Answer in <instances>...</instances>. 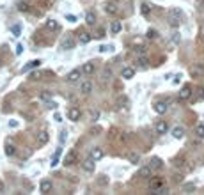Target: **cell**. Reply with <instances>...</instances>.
Segmentation results:
<instances>
[{
    "label": "cell",
    "mask_w": 204,
    "mask_h": 195,
    "mask_svg": "<svg viewBox=\"0 0 204 195\" xmlns=\"http://www.w3.org/2000/svg\"><path fill=\"white\" fill-rule=\"evenodd\" d=\"M75 39H73V36H66V38L61 41V48L62 50H73L75 48Z\"/></svg>",
    "instance_id": "obj_1"
},
{
    "label": "cell",
    "mask_w": 204,
    "mask_h": 195,
    "mask_svg": "<svg viewBox=\"0 0 204 195\" xmlns=\"http://www.w3.org/2000/svg\"><path fill=\"white\" fill-rule=\"evenodd\" d=\"M80 76H82V71H80V69H73L71 73H67L66 80L69 82V83H75V82L80 80Z\"/></svg>",
    "instance_id": "obj_2"
},
{
    "label": "cell",
    "mask_w": 204,
    "mask_h": 195,
    "mask_svg": "<svg viewBox=\"0 0 204 195\" xmlns=\"http://www.w3.org/2000/svg\"><path fill=\"white\" fill-rule=\"evenodd\" d=\"M155 130H156L158 135H165L167 130H169V124H167L165 121H158V122L155 124Z\"/></svg>",
    "instance_id": "obj_3"
},
{
    "label": "cell",
    "mask_w": 204,
    "mask_h": 195,
    "mask_svg": "<svg viewBox=\"0 0 204 195\" xmlns=\"http://www.w3.org/2000/svg\"><path fill=\"white\" fill-rule=\"evenodd\" d=\"M83 170H87V172H94V168H96V162H94L92 158H87L85 162L82 163Z\"/></svg>",
    "instance_id": "obj_4"
},
{
    "label": "cell",
    "mask_w": 204,
    "mask_h": 195,
    "mask_svg": "<svg viewBox=\"0 0 204 195\" xmlns=\"http://www.w3.org/2000/svg\"><path fill=\"white\" fill-rule=\"evenodd\" d=\"M89 158H92L94 162L101 160V158H103V149H101V147H94L92 151H91V154H89Z\"/></svg>",
    "instance_id": "obj_5"
},
{
    "label": "cell",
    "mask_w": 204,
    "mask_h": 195,
    "mask_svg": "<svg viewBox=\"0 0 204 195\" xmlns=\"http://www.w3.org/2000/svg\"><path fill=\"white\" fill-rule=\"evenodd\" d=\"M39 190H41V193H50V192H52V181H50V179H43Z\"/></svg>",
    "instance_id": "obj_6"
},
{
    "label": "cell",
    "mask_w": 204,
    "mask_h": 195,
    "mask_svg": "<svg viewBox=\"0 0 204 195\" xmlns=\"http://www.w3.org/2000/svg\"><path fill=\"white\" fill-rule=\"evenodd\" d=\"M39 64H41V60H30V62H27V64L22 68V73H27V71H30V69H36V68H39Z\"/></svg>",
    "instance_id": "obj_7"
},
{
    "label": "cell",
    "mask_w": 204,
    "mask_h": 195,
    "mask_svg": "<svg viewBox=\"0 0 204 195\" xmlns=\"http://www.w3.org/2000/svg\"><path fill=\"white\" fill-rule=\"evenodd\" d=\"M190 96H192V89H190L188 85H185L181 91H179V99H181V101H187Z\"/></svg>",
    "instance_id": "obj_8"
},
{
    "label": "cell",
    "mask_w": 204,
    "mask_h": 195,
    "mask_svg": "<svg viewBox=\"0 0 204 195\" xmlns=\"http://www.w3.org/2000/svg\"><path fill=\"white\" fill-rule=\"evenodd\" d=\"M167 110H169V105H167L165 101H158V103H155V112L156 114H165Z\"/></svg>",
    "instance_id": "obj_9"
},
{
    "label": "cell",
    "mask_w": 204,
    "mask_h": 195,
    "mask_svg": "<svg viewBox=\"0 0 204 195\" xmlns=\"http://www.w3.org/2000/svg\"><path fill=\"white\" fill-rule=\"evenodd\" d=\"M80 92L85 94V96L91 94V92H92V83H91V82H82V83H80Z\"/></svg>",
    "instance_id": "obj_10"
},
{
    "label": "cell",
    "mask_w": 204,
    "mask_h": 195,
    "mask_svg": "<svg viewBox=\"0 0 204 195\" xmlns=\"http://www.w3.org/2000/svg\"><path fill=\"white\" fill-rule=\"evenodd\" d=\"M133 75H135V71H133V68H130V66H126V68H122L121 76L124 78V80H130V78H133Z\"/></svg>",
    "instance_id": "obj_11"
},
{
    "label": "cell",
    "mask_w": 204,
    "mask_h": 195,
    "mask_svg": "<svg viewBox=\"0 0 204 195\" xmlns=\"http://www.w3.org/2000/svg\"><path fill=\"white\" fill-rule=\"evenodd\" d=\"M75 162H77V152H75V151H69L66 156H64V165H73Z\"/></svg>",
    "instance_id": "obj_12"
},
{
    "label": "cell",
    "mask_w": 204,
    "mask_h": 195,
    "mask_svg": "<svg viewBox=\"0 0 204 195\" xmlns=\"http://www.w3.org/2000/svg\"><path fill=\"white\" fill-rule=\"evenodd\" d=\"M190 75H192V76H202V75H204V68H202L201 64L192 66V69H190Z\"/></svg>",
    "instance_id": "obj_13"
},
{
    "label": "cell",
    "mask_w": 204,
    "mask_h": 195,
    "mask_svg": "<svg viewBox=\"0 0 204 195\" xmlns=\"http://www.w3.org/2000/svg\"><path fill=\"white\" fill-rule=\"evenodd\" d=\"M67 117H69V121H78V119H80V110L75 108V107L69 108V110H67Z\"/></svg>",
    "instance_id": "obj_14"
},
{
    "label": "cell",
    "mask_w": 204,
    "mask_h": 195,
    "mask_svg": "<svg viewBox=\"0 0 204 195\" xmlns=\"http://www.w3.org/2000/svg\"><path fill=\"white\" fill-rule=\"evenodd\" d=\"M151 172H153V168L149 167H142L140 170H138V178H144V179H147V178H151Z\"/></svg>",
    "instance_id": "obj_15"
},
{
    "label": "cell",
    "mask_w": 204,
    "mask_h": 195,
    "mask_svg": "<svg viewBox=\"0 0 204 195\" xmlns=\"http://www.w3.org/2000/svg\"><path fill=\"white\" fill-rule=\"evenodd\" d=\"M172 137H174V138H183V137H185V128H183V126L172 128Z\"/></svg>",
    "instance_id": "obj_16"
},
{
    "label": "cell",
    "mask_w": 204,
    "mask_h": 195,
    "mask_svg": "<svg viewBox=\"0 0 204 195\" xmlns=\"http://www.w3.org/2000/svg\"><path fill=\"white\" fill-rule=\"evenodd\" d=\"M137 66L140 68V69H146V68L149 66L147 57H144V55H138V57H137Z\"/></svg>",
    "instance_id": "obj_17"
},
{
    "label": "cell",
    "mask_w": 204,
    "mask_h": 195,
    "mask_svg": "<svg viewBox=\"0 0 204 195\" xmlns=\"http://www.w3.org/2000/svg\"><path fill=\"white\" fill-rule=\"evenodd\" d=\"M82 73L83 75H92L94 73V64L92 62H85V64L82 66Z\"/></svg>",
    "instance_id": "obj_18"
},
{
    "label": "cell",
    "mask_w": 204,
    "mask_h": 195,
    "mask_svg": "<svg viewBox=\"0 0 204 195\" xmlns=\"http://www.w3.org/2000/svg\"><path fill=\"white\" fill-rule=\"evenodd\" d=\"M162 186H163V181H162V179H153V181H151V186H149V188H151V192L155 193L156 190H160Z\"/></svg>",
    "instance_id": "obj_19"
},
{
    "label": "cell",
    "mask_w": 204,
    "mask_h": 195,
    "mask_svg": "<svg viewBox=\"0 0 204 195\" xmlns=\"http://www.w3.org/2000/svg\"><path fill=\"white\" fill-rule=\"evenodd\" d=\"M48 140H50V137H48V133H46V131H41V133L37 135V144H39V146H44Z\"/></svg>",
    "instance_id": "obj_20"
},
{
    "label": "cell",
    "mask_w": 204,
    "mask_h": 195,
    "mask_svg": "<svg viewBox=\"0 0 204 195\" xmlns=\"http://www.w3.org/2000/svg\"><path fill=\"white\" fill-rule=\"evenodd\" d=\"M167 16H174V18H179V20H181V18H183V12H181V9H177V7H172V9H169Z\"/></svg>",
    "instance_id": "obj_21"
},
{
    "label": "cell",
    "mask_w": 204,
    "mask_h": 195,
    "mask_svg": "<svg viewBox=\"0 0 204 195\" xmlns=\"http://www.w3.org/2000/svg\"><path fill=\"white\" fill-rule=\"evenodd\" d=\"M149 167L153 168V170H158V168H162V160H160V158H153V160L149 162Z\"/></svg>",
    "instance_id": "obj_22"
},
{
    "label": "cell",
    "mask_w": 204,
    "mask_h": 195,
    "mask_svg": "<svg viewBox=\"0 0 204 195\" xmlns=\"http://www.w3.org/2000/svg\"><path fill=\"white\" fill-rule=\"evenodd\" d=\"M91 39H92V34H89V32H82V34H80V43H82V44L91 43Z\"/></svg>",
    "instance_id": "obj_23"
},
{
    "label": "cell",
    "mask_w": 204,
    "mask_h": 195,
    "mask_svg": "<svg viewBox=\"0 0 204 195\" xmlns=\"http://www.w3.org/2000/svg\"><path fill=\"white\" fill-rule=\"evenodd\" d=\"M128 162L133 163V165H137V163L140 162V154H137V152H130V154H128Z\"/></svg>",
    "instance_id": "obj_24"
},
{
    "label": "cell",
    "mask_w": 204,
    "mask_h": 195,
    "mask_svg": "<svg viewBox=\"0 0 204 195\" xmlns=\"http://www.w3.org/2000/svg\"><path fill=\"white\" fill-rule=\"evenodd\" d=\"M85 23H87V25H94V23H96V16H94L92 11H89L87 14H85Z\"/></svg>",
    "instance_id": "obj_25"
},
{
    "label": "cell",
    "mask_w": 204,
    "mask_h": 195,
    "mask_svg": "<svg viewBox=\"0 0 204 195\" xmlns=\"http://www.w3.org/2000/svg\"><path fill=\"white\" fill-rule=\"evenodd\" d=\"M61 152H62V147H59V149L55 151V154H53V158H52V163H50L52 167H57V163H59V156H61Z\"/></svg>",
    "instance_id": "obj_26"
},
{
    "label": "cell",
    "mask_w": 204,
    "mask_h": 195,
    "mask_svg": "<svg viewBox=\"0 0 204 195\" xmlns=\"http://www.w3.org/2000/svg\"><path fill=\"white\" fill-rule=\"evenodd\" d=\"M121 28H122L121 22H114V23H112V27H110V30H112V34H119V32H121Z\"/></svg>",
    "instance_id": "obj_27"
},
{
    "label": "cell",
    "mask_w": 204,
    "mask_h": 195,
    "mask_svg": "<svg viewBox=\"0 0 204 195\" xmlns=\"http://www.w3.org/2000/svg\"><path fill=\"white\" fill-rule=\"evenodd\" d=\"M46 28H48V30H57V28H59V23H57L55 20H48V22H46Z\"/></svg>",
    "instance_id": "obj_28"
},
{
    "label": "cell",
    "mask_w": 204,
    "mask_h": 195,
    "mask_svg": "<svg viewBox=\"0 0 204 195\" xmlns=\"http://www.w3.org/2000/svg\"><path fill=\"white\" fill-rule=\"evenodd\" d=\"M167 20H169V23H171V27H179V23H181L179 18H174V16H167Z\"/></svg>",
    "instance_id": "obj_29"
},
{
    "label": "cell",
    "mask_w": 204,
    "mask_h": 195,
    "mask_svg": "<svg viewBox=\"0 0 204 195\" xmlns=\"http://www.w3.org/2000/svg\"><path fill=\"white\" fill-rule=\"evenodd\" d=\"M105 11L108 12V14H116V12H117L116 4H107V6H105Z\"/></svg>",
    "instance_id": "obj_30"
},
{
    "label": "cell",
    "mask_w": 204,
    "mask_h": 195,
    "mask_svg": "<svg viewBox=\"0 0 204 195\" xmlns=\"http://www.w3.org/2000/svg\"><path fill=\"white\" fill-rule=\"evenodd\" d=\"M195 135H197L201 140L204 138V124H199L197 128H195Z\"/></svg>",
    "instance_id": "obj_31"
},
{
    "label": "cell",
    "mask_w": 204,
    "mask_h": 195,
    "mask_svg": "<svg viewBox=\"0 0 204 195\" xmlns=\"http://www.w3.org/2000/svg\"><path fill=\"white\" fill-rule=\"evenodd\" d=\"M133 52H135V55H146V52H147V48H146V46H135V50H133Z\"/></svg>",
    "instance_id": "obj_32"
},
{
    "label": "cell",
    "mask_w": 204,
    "mask_h": 195,
    "mask_svg": "<svg viewBox=\"0 0 204 195\" xmlns=\"http://www.w3.org/2000/svg\"><path fill=\"white\" fill-rule=\"evenodd\" d=\"M14 152H16V147L11 146V144H7V146H6V154H7V156H12Z\"/></svg>",
    "instance_id": "obj_33"
},
{
    "label": "cell",
    "mask_w": 204,
    "mask_h": 195,
    "mask_svg": "<svg viewBox=\"0 0 204 195\" xmlns=\"http://www.w3.org/2000/svg\"><path fill=\"white\" fill-rule=\"evenodd\" d=\"M156 38H158V30L149 28V30H147V39H156Z\"/></svg>",
    "instance_id": "obj_34"
},
{
    "label": "cell",
    "mask_w": 204,
    "mask_h": 195,
    "mask_svg": "<svg viewBox=\"0 0 204 195\" xmlns=\"http://www.w3.org/2000/svg\"><path fill=\"white\" fill-rule=\"evenodd\" d=\"M11 32H12V34H14V36L18 38V36L22 34V27H20V25H12V27H11Z\"/></svg>",
    "instance_id": "obj_35"
},
{
    "label": "cell",
    "mask_w": 204,
    "mask_h": 195,
    "mask_svg": "<svg viewBox=\"0 0 204 195\" xmlns=\"http://www.w3.org/2000/svg\"><path fill=\"white\" fill-rule=\"evenodd\" d=\"M18 9H20L22 12L28 11V4H27V2H20V4H18Z\"/></svg>",
    "instance_id": "obj_36"
},
{
    "label": "cell",
    "mask_w": 204,
    "mask_h": 195,
    "mask_svg": "<svg viewBox=\"0 0 204 195\" xmlns=\"http://www.w3.org/2000/svg\"><path fill=\"white\" fill-rule=\"evenodd\" d=\"M140 11H142V14H149V11H151V6H147V4H142V6H140Z\"/></svg>",
    "instance_id": "obj_37"
},
{
    "label": "cell",
    "mask_w": 204,
    "mask_h": 195,
    "mask_svg": "<svg viewBox=\"0 0 204 195\" xmlns=\"http://www.w3.org/2000/svg\"><path fill=\"white\" fill-rule=\"evenodd\" d=\"M66 138H67V133H66V131H61V137H59V142H61V144H64V142H66Z\"/></svg>",
    "instance_id": "obj_38"
},
{
    "label": "cell",
    "mask_w": 204,
    "mask_h": 195,
    "mask_svg": "<svg viewBox=\"0 0 204 195\" xmlns=\"http://www.w3.org/2000/svg\"><path fill=\"white\" fill-rule=\"evenodd\" d=\"M94 38H98V39H101V38H105V30H103V28H99L98 32H96V36H94Z\"/></svg>",
    "instance_id": "obj_39"
},
{
    "label": "cell",
    "mask_w": 204,
    "mask_h": 195,
    "mask_svg": "<svg viewBox=\"0 0 204 195\" xmlns=\"http://www.w3.org/2000/svg\"><path fill=\"white\" fill-rule=\"evenodd\" d=\"M172 41H174V43H179V41H181V38H179V34H177V32H174V34H172Z\"/></svg>",
    "instance_id": "obj_40"
},
{
    "label": "cell",
    "mask_w": 204,
    "mask_h": 195,
    "mask_svg": "<svg viewBox=\"0 0 204 195\" xmlns=\"http://www.w3.org/2000/svg\"><path fill=\"white\" fill-rule=\"evenodd\" d=\"M30 78H32V80H39V78H41V73H39V71H36V73H32V75H30Z\"/></svg>",
    "instance_id": "obj_41"
},
{
    "label": "cell",
    "mask_w": 204,
    "mask_h": 195,
    "mask_svg": "<svg viewBox=\"0 0 204 195\" xmlns=\"http://www.w3.org/2000/svg\"><path fill=\"white\" fill-rule=\"evenodd\" d=\"M98 117H99V112H91V119L92 121H96Z\"/></svg>",
    "instance_id": "obj_42"
},
{
    "label": "cell",
    "mask_w": 204,
    "mask_h": 195,
    "mask_svg": "<svg viewBox=\"0 0 204 195\" xmlns=\"http://www.w3.org/2000/svg\"><path fill=\"white\" fill-rule=\"evenodd\" d=\"M99 184H107V176H99Z\"/></svg>",
    "instance_id": "obj_43"
},
{
    "label": "cell",
    "mask_w": 204,
    "mask_h": 195,
    "mask_svg": "<svg viewBox=\"0 0 204 195\" xmlns=\"http://www.w3.org/2000/svg\"><path fill=\"white\" fill-rule=\"evenodd\" d=\"M22 52H23V46L22 44H18L16 46V55H22Z\"/></svg>",
    "instance_id": "obj_44"
},
{
    "label": "cell",
    "mask_w": 204,
    "mask_h": 195,
    "mask_svg": "<svg viewBox=\"0 0 204 195\" xmlns=\"http://www.w3.org/2000/svg\"><path fill=\"white\" fill-rule=\"evenodd\" d=\"M66 20H67V22H77V18L73 16V14H67V16H66Z\"/></svg>",
    "instance_id": "obj_45"
},
{
    "label": "cell",
    "mask_w": 204,
    "mask_h": 195,
    "mask_svg": "<svg viewBox=\"0 0 204 195\" xmlns=\"http://www.w3.org/2000/svg\"><path fill=\"white\" fill-rule=\"evenodd\" d=\"M9 126H11V128H16V126H18V121H14V119L9 121Z\"/></svg>",
    "instance_id": "obj_46"
},
{
    "label": "cell",
    "mask_w": 204,
    "mask_h": 195,
    "mask_svg": "<svg viewBox=\"0 0 204 195\" xmlns=\"http://www.w3.org/2000/svg\"><path fill=\"white\" fill-rule=\"evenodd\" d=\"M41 98H43L44 101H48V99H50V94H46V92H43V94H41Z\"/></svg>",
    "instance_id": "obj_47"
},
{
    "label": "cell",
    "mask_w": 204,
    "mask_h": 195,
    "mask_svg": "<svg viewBox=\"0 0 204 195\" xmlns=\"http://www.w3.org/2000/svg\"><path fill=\"white\" fill-rule=\"evenodd\" d=\"M55 121H57V122H61V121H62V117H61L59 114H55Z\"/></svg>",
    "instance_id": "obj_48"
}]
</instances>
